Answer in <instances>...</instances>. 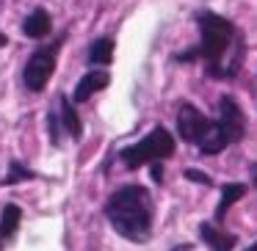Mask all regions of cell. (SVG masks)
Instances as JSON below:
<instances>
[{"mask_svg":"<svg viewBox=\"0 0 257 251\" xmlns=\"http://www.w3.org/2000/svg\"><path fill=\"white\" fill-rule=\"evenodd\" d=\"M108 72H100V69H94V72H86L83 78H80V83L75 86V102H86L94 91L105 89L108 86Z\"/></svg>","mask_w":257,"mask_h":251,"instance_id":"cell-8","label":"cell"},{"mask_svg":"<svg viewBox=\"0 0 257 251\" xmlns=\"http://www.w3.org/2000/svg\"><path fill=\"white\" fill-rule=\"evenodd\" d=\"M172 152H174V138L163 127H155L144 141H139V144L122 149V152H119V157H122V163L127 168H139V166H144V163L169 157Z\"/></svg>","mask_w":257,"mask_h":251,"instance_id":"cell-3","label":"cell"},{"mask_svg":"<svg viewBox=\"0 0 257 251\" xmlns=\"http://www.w3.org/2000/svg\"><path fill=\"white\" fill-rule=\"evenodd\" d=\"M207 122H210V119H205L194 105H183L177 113V130H180V135H183V141H188V144H196V138L202 135V130H205Z\"/></svg>","mask_w":257,"mask_h":251,"instance_id":"cell-6","label":"cell"},{"mask_svg":"<svg viewBox=\"0 0 257 251\" xmlns=\"http://www.w3.org/2000/svg\"><path fill=\"white\" fill-rule=\"evenodd\" d=\"M113 58V42L111 39H97L89 47V61L91 64H111Z\"/></svg>","mask_w":257,"mask_h":251,"instance_id":"cell-14","label":"cell"},{"mask_svg":"<svg viewBox=\"0 0 257 251\" xmlns=\"http://www.w3.org/2000/svg\"><path fill=\"white\" fill-rule=\"evenodd\" d=\"M28 177H31V168H25L20 160H12V171L6 174V179H3V182H6V185H14V182H20V179H28Z\"/></svg>","mask_w":257,"mask_h":251,"instance_id":"cell-15","label":"cell"},{"mask_svg":"<svg viewBox=\"0 0 257 251\" xmlns=\"http://www.w3.org/2000/svg\"><path fill=\"white\" fill-rule=\"evenodd\" d=\"M249 251H257V243H254V245H251V248H249Z\"/></svg>","mask_w":257,"mask_h":251,"instance_id":"cell-19","label":"cell"},{"mask_svg":"<svg viewBox=\"0 0 257 251\" xmlns=\"http://www.w3.org/2000/svg\"><path fill=\"white\" fill-rule=\"evenodd\" d=\"M218 127H221L227 144H238L246 135L243 111L238 108V102H235L232 97H221V100H218Z\"/></svg>","mask_w":257,"mask_h":251,"instance_id":"cell-5","label":"cell"},{"mask_svg":"<svg viewBox=\"0 0 257 251\" xmlns=\"http://www.w3.org/2000/svg\"><path fill=\"white\" fill-rule=\"evenodd\" d=\"M199 234L205 237V243L210 245L213 251H232V245H235V234L221 232V229L213 226V223H202Z\"/></svg>","mask_w":257,"mask_h":251,"instance_id":"cell-9","label":"cell"},{"mask_svg":"<svg viewBox=\"0 0 257 251\" xmlns=\"http://www.w3.org/2000/svg\"><path fill=\"white\" fill-rule=\"evenodd\" d=\"M20 218H23V212H20L17 204L3 207V212H0V234H3V237H12L20 226Z\"/></svg>","mask_w":257,"mask_h":251,"instance_id":"cell-13","label":"cell"},{"mask_svg":"<svg viewBox=\"0 0 257 251\" xmlns=\"http://www.w3.org/2000/svg\"><path fill=\"white\" fill-rule=\"evenodd\" d=\"M58 108H61V124H64V130H67L72 138H80L83 127H80V119H78V113H75L69 97H61V100H58Z\"/></svg>","mask_w":257,"mask_h":251,"instance_id":"cell-11","label":"cell"},{"mask_svg":"<svg viewBox=\"0 0 257 251\" xmlns=\"http://www.w3.org/2000/svg\"><path fill=\"white\" fill-rule=\"evenodd\" d=\"M23 34L31 36V39H42V36H47L50 34V14H47L45 9L31 12L28 17H25V23H23Z\"/></svg>","mask_w":257,"mask_h":251,"instance_id":"cell-10","label":"cell"},{"mask_svg":"<svg viewBox=\"0 0 257 251\" xmlns=\"http://www.w3.org/2000/svg\"><path fill=\"white\" fill-rule=\"evenodd\" d=\"M6 42H9V39H6V34H0V47H6Z\"/></svg>","mask_w":257,"mask_h":251,"instance_id":"cell-18","label":"cell"},{"mask_svg":"<svg viewBox=\"0 0 257 251\" xmlns=\"http://www.w3.org/2000/svg\"><path fill=\"white\" fill-rule=\"evenodd\" d=\"M185 174H188L194 182H199V185H210V177H207V174H202V171H196V168H188Z\"/></svg>","mask_w":257,"mask_h":251,"instance_id":"cell-16","label":"cell"},{"mask_svg":"<svg viewBox=\"0 0 257 251\" xmlns=\"http://www.w3.org/2000/svg\"><path fill=\"white\" fill-rule=\"evenodd\" d=\"M196 146H199L205 155H218V152L227 146V138H224L221 127H218V122H207L205 130H202V135L196 138Z\"/></svg>","mask_w":257,"mask_h":251,"instance_id":"cell-7","label":"cell"},{"mask_svg":"<svg viewBox=\"0 0 257 251\" xmlns=\"http://www.w3.org/2000/svg\"><path fill=\"white\" fill-rule=\"evenodd\" d=\"M105 215L111 221V226L116 229L122 237L127 240H141L150 237L152 232V199L150 190L141 185H124L111 196V201L105 204Z\"/></svg>","mask_w":257,"mask_h":251,"instance_id":"cell-1","label":"cell"},{"mask_svg":"<svg viewBox=\"0 0 257 251\" xmlns=\"http://www.w3.org/2000/svg\"><path fill=\"white\" fill-rule=\"evenodd\" d=\"M196 25H199V34H202L199 50H191L180 58L191 61L194 56H202V61H207V67H210V72L216 75V78H227L224 58L232 50L235 42H240L238 34H235V25L229 23V20L213 14V12H199L196 14Z\"/></svg>","mask_w":257,"mask_h":251,"instance_id":"cell-2","label":"cell"},{"mask_svg":"<svg viewBox=\"0 0 257 251\" xmlns=\"http://www.w3.org/2000/svg\"><path fill=\"white\" fill-rule=\"evenodd\" d=\"M243 193H246V188H243V185H238V182L224 185V188H221V201H218V207H216V218H218V221H221L224 212H227L229 207H232V204H235V201H238Z\"/></svg>","mask_w":257,"mask_h":251,"instance_id":"cell-12","label":"cell"},{"mask_svg":"<svg viewBox=\"0 0 257 251\" xmlns=\"http://www.w3.org/2000/svg\"><path fill=\"white\" fill-rule=\"evenodd\" d=\"M152 177H155V182H161V177H163V166H161V160H152Z\"/></svg>","mask_w":257,"mask_h":251,"instance_id":"cell-17","label":"cell"},{"mask_svg":"<svg viewBox=\"0 0 257 251\" xmlns=\"http://www.w3.org/2000/svg\"><path fill=\"white\" fill-rule=\"evenodd\" d=\"M58 47H61V42H56V45H50V47H39V50L28 58V64H25V86H28V91H42L47 86L53 69H56Z\"/></svg>","mask_w":257,"mask_h":251,"instance_id":"cell-4","label":"cell"}]
</instances>
